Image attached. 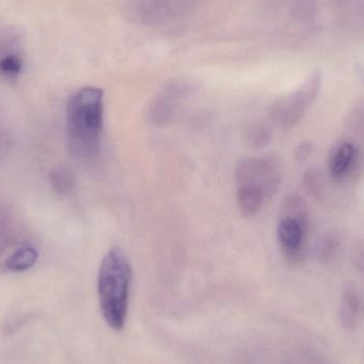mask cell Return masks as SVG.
Listing matches in <instances>:
<instances>
[{"instance_id":"9c48e42d","label":"cell","mask_w":364,"mask_h":364,"mask_svg":"<svg viewBox=\"0 0 364 364\" xmlns=\"http://www.w3.org/2000/svg\"><path fill=\"white\" fill-rule=\"evenodd\" d=\"M357 159V149L350 142L338 145L329 157V171L333 178L341 181L352 171Z\"/></svg>"},{"instance_id":"d6986e66","label":"cell","mask_w":364,"mask_h":364,"mask_svg":"<svg viewBox=\"0 0 364 364\" xmlns=\"http://www.w3.org/2000/svg\"><path fill=\"white\" fill-rule=\"evenodd\" d=\"M312 153V144L310 142H303L295 151V159L297 162H304L309 158Z\"/></svg>"},{"instance_id":"44dd1931","label":"cell","mask_w":364,"mask_h":364,"mask_svg":"<svg viewBox=\"0 0 364 364\" xmlns=\"http://www.w3.org/2000/svg\"><path fill=\"white\" fill-rule=\"evenodd\" d=\"M6 244V233L4 225L0 223V252H2Z\"/></svg>"},{"instance_id":"9a60e30c","label":"cell","mask_w":364,"mask_h":364,"mask_svg":"<svg viewBox=\"0 0 364 364\" xmlns=\"http://www.w3.org/2000/svg\"><path fill=\"white\" fill-rule=\"evenodd\" d=\"M273 139V132L269 125L264 123H256L250 126L246 136L248 145L252 149H260L267 146Z\"/></svg>"},{"instance_id":"8992f818","label":"cell","mask_w":364,"mask_h":364,"mask_svg":"<svg viewBox=\"0 0 364 364\" xmlns=\"http://www.w3.org/2000/svg\"><path fill=\"white\" fill-rule=\"evenodd\" d=\"M196 0H134L136 17L149 25H164L181 18Z\"/></svg>"},{"instance_id":"ba28073f","label":"cell","mask_w":364,"mask_h":364,"mask_svg":"<svg viewBox=\"0 0 364 364\" xmlns=\"http://www.w3.org/2000/svg\"><path fill=\"white\" fill-rule=\"evenodd\" d=\"M364 318V301L358 289L348 284L342 292L339 308V321L346 331L358 328Z\"/></svg>"},{"instance_id":"2e32d148","label":"cell","mask_w":364,"mask_h":364,"mask_svg":"<svg viewBox=\"0 0 364 364\" xmlns=\"http://www.w3.org/2000/svg\"><path fill=\"white\" fill-rule=\"evenodd\" d=\"M304 188L307 191L308 194L316 199L320 200L324 195V179H323L322 173L318 168H309L306 171L303 176Z\"/></svg>"},{"instance_id":"ac0fdd59","label":"cell","mask_w":364,"mask_h":364,"mask_svg":"<svg viewBox=\"0 0 364 364\" xmlns=\"http://www.w3.org/2000/svg\"><path fill=\"white\" fill-rule=\"evenodd\" d=\"M350 125L354 130H360L364 128V105L358 107L350 115Z\"/></svg>"},{"instance_id":"6da1fadb","label":"cell","mask_w":364,"mask_h":364,"mask_svg":"<svg viewBox=\"0 0 364 364\" xmlns=\"http://www.w3.org/2000/svg\"><path fill=\"white\" fill-rule=\"evenodd\" d=\"M104 91L100 87L79 90L66 106V139L70 153L81 161L97 157L104 134Z\"/></svg>"},{"instance_id":"8fae6325","label":"cell","mask_w":364,"mask_h":364,"mask_svg":"<svg viewBox=\"0 0 364 364\" xmlns=\"http://www.w3.org/2000/svg\"><path fill=\"white\" fill-rule=\"evenodd\" d=\"M280 216L294 218L306 227L309 225L307 203L301 195L291 194L284 199L280 207Z\"/></svg>"},{"instance_id":"5b68a950","label":"cell","mask_w":364,"mask_h":364,"mask_svg":"<svg viewBox=\"0 0 364 364\" xmlns=\"http://www.w3.org/2000/svg\"><path fill=\"white\" fill-rule=\"evenodd\" d=\"M194 91V83L186 79L171 81L151 102L149 108V121L157 126L170 123L184 100H188Z\"/></svg>"},{"instance_id":"7402d4cb","label":"cell","mask_w":364,"mask_h":364,"mask_svg":"<svg viewBox=\"0 0 364 364\" xmlns=\"http://www.w3.org/2000/svg\"><path fill=\"white\" fill-rule=\"evenodd\" d=\"M311 357H312V358H311L312 364H331L328 363V361L325 360V359L323 358L322 356H320V355H318V356H311Z\"/></svg>"},{"instance_id":"5bb4252c","label":"cell","mask_w":364,"mask_h":364,"mask_svg":"<svg viewBox=\"0 0 364 364\" xmlns=\"http://www.w3.org/2000/svg\"><path fill=\"white\" fill-rule=\"evenodd\" d=\"M38 254L34 248L26 246L12 255L6 261V267L11 272H25L34 267Z\"/></svg>"},{"instance_id":"e0dca14e","label":"cell","mask_w":364,"mask_h":364,"mask_svg":"<svg viewBox=\"0 0 364 364\" xmlns=\"http://www.w3.org/2000/svg\"><path fill=\"white\" fill-rule=\"evenodd\" d=\"M23 68V60L15 53H6L0 58V73L6 77H16Z\"/></svg>"},{"instance_id":"52a82bcc","label":"cell","mask_w":364,"mask_h":364,"mask_svg":"<svg viewBox=\"0 0 364 364\" xmlns=\"http://www.w3.org/2000/svg\"><path fill=\"white\" fill-rule=\"evenodd\" d=\"M308 227L294 218L282 216L277 225V237L284 260L291 267H299L307 257L306 232Z\"/></svg>"},{"instance_id":"30bf717a","label":"cell","mask_w":364,"mask_h":364,"mask_svg":"<svg viewBox=\"0 0 364 364\" xmlns=\"http://www.w3.org/2000/svg\"><path fill=\"white\" fill-rule=\"evenodd\" d=\"M267 196L262 191L254 186H237V201L240 213L244 218H252L263 207Z\"/></svg>"},{"instance_id":"7a4b0ae2","label":"cell","mask_w":364,"mask_h":364,"mask_svg":"<svg viewBox=\"0 0 364 364\" xmlns=\"http://www.w3.org/2000/svg\"><path fill=\"white\" fill-rule=\"evenodd\" d=\"M132 280L129 259L121 248H111L100 263L97 293L102 318L113 331L125 327Z\"/></svg>"},{"instance_id":"ffe728a7","label":"cell","mask_w":364,"mask_h":364,"mask_svg":"<svg viewBox=\"0 0 364 364\" xmlns=\"http://www.w3.org/2000/svg\"><path fill=\"white\" fill-rule=\"evenodd\" d=\"M296 9L301 17H304V18H309V17H312V14H314V0H301Z\"/></svg>"},{"instance_id":"4fadbf2b","label":"cell","mask_w":364,"mask_h":364,"mask_svg":"<svg viewBox=\"0 0 364 364\" xmlns=\"http://www.w3.org/2000/svg\"><path fill=\"white\" fill-rule=\"evenodd\" d=\"M49 181L59 195H68L76 188V177L70 168L57 166L49 173Z\"/></svg>"},{"instance_id":"3957f363","label":"cell","mask_w":364,"mask_h":364,"mask_svg":"<svg viewBox=\"0 0 364 364\" xmlns=\"http://www.w3.org/2000/svg\"><path fill=\"white\" fill-rule=\"evenodd\" d=\"M321 85L322 74L316 70L294 93L276 100L269 111L273 123L282 129H292L318 98Z\"/></svg>"},{"instance_id":"277c9868","label":"cell","mask_w":364,"mask_h":364,"mask_svg":"<svg viewBox=\"0 0 364 364\" xmlns=\"http://www.w3.org/2000/svg\"><path fill=\"white\" fill-rule=\"evenodd\" d=\"M237 186H254L264 193L267 198L273 196L282 181V168L274 157H248L235 166Z\"/></svg>"},{"instance_id":"7c38bea8","label":"cell","mask_w":364,"mask_h":364,"mask_svg":"<svg viewBox=\"0 0 364 364\" xmlns=\"http://www.w3.org/2000/svg\"><path fill=\"white\" fill-rule=\"evenodd\" d=\"M340 244L341 241L337 233L331 232L322 235L316 242L314 250L316 260L324 264L331 262L337 255Z\"/></svg>"}]
</instances>
